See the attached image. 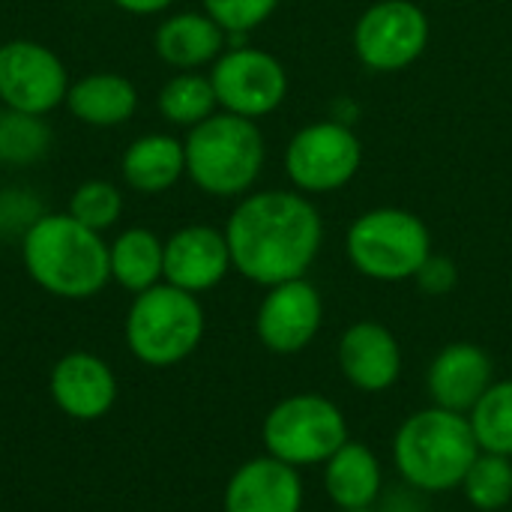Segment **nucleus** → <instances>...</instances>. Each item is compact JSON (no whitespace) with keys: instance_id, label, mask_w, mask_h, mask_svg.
Masks as SVG:
<instances>
[{"instance_id":"obj_1","label":"nucleus","mask_w":512,"mask_h":512,"mask_svg":"<svg viewBox=\"0 0 512 512\" xmlns=\"http://www.w3.org/2000/svg\"><path fill=\"white\" fill-rule=\"evenodd\" d=\"M225 240L231 267L249 282L273 288L306 276L321 252L324 222L306 195L267 189L240 198L225 225Z\"/></svg>"},{"instance_id":"obj_2","label":"nucleus","mask_w":512,"mask_h":512,"mask_svg":"<svg viewBox=\"0 0 512 512\" xmlns=\"http://www.w3.org/2000/svg\"><path fill=\"white\" fill-rule=\"evenodd\" d=\"M21 258L30 279L63 300H84L111 279L108 243L69 213H42L21 234Z\"/></svg>"},{"instance_id":"obj_3","label":"nucleus","mask_w":512,"mask_h":512,"mask_svg":"<svg viewBox=\"0 0 512 512\" xmlns=\"http://www.w3.org/2000/svg\"><path fill=\"white\" fill-rule=\"evenodd\" d=\"M480 456V444L465 414L438 405L411 414L393 441V459L402 480L426 495L453 492Z\"/></svg>"},{"instance_id":"obj_4","label":"nucleus","mask_w":512,"mask_h":512,"mask_svg":"<svg viewBox=\"0 0 512 512\" xmlns=\"http://www.w3.org/2000/svg\"><path fill=\"white\" fill-rule=\"evenodd\" d=\"M186 174L213 198H243L264 168V135L255 120L219 111L189 129Z\"/></svg>"},{"instance_id":"obj_5","label":"nucleus","mask_w":512,"mask_h":512,"mask_svg":"<svg viewBox=\"0 0 512 512\" xmlns=\"http://www.w3.org/2000/svg\"><path fill=\"white\" fill-rule=\"evenodd\" d=\"M204 336V309L198 294L159 282L141 294L126 315V345L147 366H174L186 360Z\"/></svg>"},{"instance_id":"obj_6","label":"nucleus","mask_w":512,"mask_h":512,"mask_svg":"<svg viewBox=\"0 0 512 512\" xmlns=\"http://www.w3.org/2000/svg\"><path fill=\"white\" fill-rule=\"evenodd\" d=\"M345 249L357 273L375 282H405L432 255V234L417 213L378 207L351 222Z\"/></svg>"},{"instance_id":"obj_7","label":"nucleus","mask_w":512,"mask_h":512,"mask_svg":"<svg viewBox=\"0 0 512 512\" xmlns=\"http://www.w3.org/2000/svg\"><path fill=\"white\" fill-rule=\"evenodd\" d=\"M261 438L267 456L291 468L324 465L345 441H351L339 405L318 393H297L273 405L264 417Z\"/></svg>"},{"instance_id":"obj_8","label":"nucleus","mask_w":512,"mask_h":512,"mask_svg":"<svg viewBox=\"0 0 512 512\" xmlns=\"http://www.w3.org/2000/svg\"><path fill=\"white\" fill-rule=\"evenodd\" d=\"M363 165V144L351 126L318 120L303 126L285 147V171L300 192L321 195L348 186Z\"/></svg>"},{"instance_id":"obj_9","label":"nucleus","mask_w":512,"mask_h":512,"mask_svg":"<svg viewBox=\"0 0 512 512\" xmlns=\"http://www.w3.org/2000/svg\"><path fill=\"white\" fill-rule=\"evenodd\" d=\"M429 45V18L414 0H378L354 27V51L372 72L408 69Z\"/></svg>"},{"instance_id":"obj_10","label":"nucleus","mask_w":512,"mask_h":512,"mask_svg":"<svg viewBox=\"0 0 512 512\" xmlns=\"http://www.w3.org/2000/svg\"><path fill=\"white\" fill-rule=\"evenodd\" d=\"M210 81L222 111L249 120L273 114L288 96L285 66L270 51L249 45L222 51L213 63Z\"/></svg>"},{"instance_id":"obj_11","label":"nucleus","mask_w":512,"mask_h":512,"mask_svg":"<svg viewBox=\"0 0 512 512\" xmlns=\"http://www.w3.org/2000/svg\"><path fill=\"white\" fill-rule=\"evenodd\" d=\"M69 72L63 60L42 42L9 39L0 45V105L48 114L66 102Z\"/></svg>"},{"instance_id":"obj_12","label":"nucleus","mask_w":512,"mask_h":512,"mask_svg":"<svg viewBox=\"0 0 512 512\" xmlns=\"http://www.w3.org/2000/svg\"><path fill=\"white\" fill-rule=\"evenodd\" d=\"M324 303L312 282L291 279L267 291L258 306L255 330L267 351L273 354H300L321 330Z\"/></svg>"},{"instance_id":"obj_13","label":"nucleus","mask_w":512,"mask_h":512,"mask_svg":"<svg viewBox=\"0 0 512 512\" xmlns=\"http://www.w3.org/2000/svg\"><path fill=\"white\" fill-rule=\"evenodd\" d=\"M231 270L225 231L210 225H186L165 240V282L189 294L216 288Z\"/></svg>"},{"instance_id":"obj_14","label":"nucleus","mask_w":512,"mask_h":512,"mask_svg":"<svg viewBox=\"0 0 512 512\" xmlns=\"http://www.w3.org/2000/svg\"><path fill=\"white\" fill-rule=\"evenodd\" d=\"M492 384H495L492 357L474 342H453L441 348V354L432 360L426 375L432 405L465 417Z\"/></svg>"},{"instance_id":"obj_15","label":"nucleus","mask_w":512,"mask_h":512,"mask_svg":"<svg viewBox=\"0 0 512 512\" xmlns=\"http://www.w3.org/2000/svg\"><path fill=\"white\" fill-rule=\"evenodd\" d=\"M339 369L363 393H384L402 375L399 339L378 321H357L339 339Z\"/></svg>"},{"instance_id":"obj_16","label":"nucleus","mask_w":512,"mask_h":512,"mask_svg":"<svg viewBox=\"0 0 512 512\" xmlns=\"http://www.w3.org/2000/svg\"><path fill=\"white\" fill-rule=\"evenodd\" d=\"M303 480L297 468L261 456L234 471L225 489V512H300Z\"/></svg>"},{"instance_id":"obj_17","label":"nucleus","mask_w":512,"mask_h":512,"mask_svg":"<svg viewBox=\"0 0 512 512\" xmlns=\"http://www.w3.org/2000/svg\"><path fill=\"white\" fill-rule=\"evenodd\" d=\"M51 396L63 414L75 420H99L117 399V381L105 360L75 351L54 366Z\"/></svg>"},{"instance_id":"obj_18","label":"nucleus","mask_w":512,"mask_h":512,"mask_svg":"<svg viewBox=\"0 0 512 512\" xmlns=\"http://www.w3.org/2000/svg\"><path fill=\"white\" fill-rule=\"evenodd\" d=\"M228 33L207 12H177L165 18L153 33V48L159 60L180 72L216 63L225 51Z\"/></svg>"},{"instance_id":"obj_19","label":"nucleus","mask_w":512,"mask_h":512,"mask_svg":"<svg viewBox=\"0 0 512 512\" xmlns=\"http://www.w3.org/2000/svg\"><path fill=\"white\" fill-rule=\"evenodd\" d=\"M384 486L378 456L357 441H345L324 462V489L342 512L369 510Z\"/></svg>"},{"instance_id":"obj_20","label":"nucleus","mask_w":512,"mask_h":512,"mask_svg":"<svg viewBox=\"0 0 512 512\" xmlns=\"http://www.w3.org/2000/svg\"><path fill=\"white\" fill-rule=\"evenodd\" d=\"M66 105L78 123L111 129L132 120L138 108V90L117 72H93L69 84Z\"/></svg>"},{"instance_id":"obj_21","label":"nucleus","mask_w":512,"mask_h":512,"mask_svg":"<svg viewBox=\"0 0 512 512\" xmlns=\"http://www.w3.org/2000/svg\"><path fill=\"white\" fill-rule=\"evenodd\" d=\"M120 174L126 186L141 195L168 192L186 174L183 141L165 132H150L135 138L120 159Z\"/></svg>"},{"instance_id":"obj_22","label":"nucleus","mask_w":512,"mask_h":512,"mask_svg":"<svg viewBox=\"0 0 512 512\" xmlns=\"http://www.w3.org/2000/svg\"><path fill=\"white\" fill-rule=\"evenodd\" d=\"M111 279L141 294L165 279V243L150 228H129L108 246Z\"/></svg>"},{"instance_id":"obj_23","label":"nucleus","mask_w":512,"mask_h":512,"mask_svg":"<svg viewBox=\"0 0 512 512\" xmlns=\"http://www.w3.org/2000/svg\"><path fill=\"white\" fill-rule=\"evenodd\" d=\"M159 114L174 123V126H198L201 120L213 117L219 108L216 90L210 75L201 72H177L174 78H168L159 90Z\"/></svg>"},{"instance_id":"obj_24","label":"nucleus","mask_w":512,"mask_h":512,"mask_svg":"<svg viewBox=\"0 0 512 512\" xmlns=\"http://www.w3.org/2000/svg\"><path fill=\"white\" fill-rule=\"evenodd\" d=\"M51 147V126L42 114L0 108V165H33Z\"/></svg>"},{"instance_id":"obj_25","label":"nucleus","mask_w":512,"mask_h":512,"mask_svg":"<svg viewBox=\"0 0 512 512\" xmlns=\"http://www.w3.org/2000/svg\"><path fill=\"white\" fill-rule=\"evenodd\" d=\"M468 423L483 453L512 459V381H495L471 408Z\"/></svg>"},{"instance_id":"obj_26","label":"nucleus","mask_w":512,"mask_h":512,"mask_svg":"<svg viewBox=\"0 0 512 512\" xmlns=\"http://www.w3.org/2000/svg\"><path fill=\"white\" fill-rule=\"evenodd\" d=\"M465 501L480 512L504 510L512 501V459L498 453H483L474 459L462 480Z\"/></svg>"},{"instance_id":"obj_27","label":"nucleus","mask_w":512,"mask_h":512,"mask_svg":"<svg viewBox=\"0 0 512 512\" xmlns=\"http://www.w3.org/2000/svg\"><path fill=\"white\" fill-rule=\"evenodd\" d=\"M72 219H78L81 225L93 228V231H105L111 228L120 213H123V195L114 183L108 180H84L72 198H69V210H66Z\"/></svg>"},{"instance_id":"obj_28","label":"nucleus","mask_w":512,"mask_h":512,"mask_svg":"<svg viewBox=\"0 0 512 512\" xmlns=\"http://www.w3.org/2000/svg\"><path fill=\"white\" fill-rule=\"evenodd\" d=\"M276 6L279 0H204V12L234 39L261 27Z\"/></svg>"},{"instance_id":"obj_29","label":"nucleus","mask_w":512,"mask_h":512,"mask_svg":"<svg viewBox=\"0 0 512 512\" xmlns=\"http://www.w3.org/2000/svg\"><path fill=\"white\" fill-rule=\"evenodd\" d=\"M414 282L420 285L423 294H429V297H444V294H450V291L459 285V267H456L453 258L435 255V252H432V255L426 258V264L417 270Z\"/></svg>"},{"instance_id":"obj_30","label":"nucleus","mask_w":512,"mask_h":512,"mask_svg":"<svg viewBox=\"0 0 512 512\" xmlns=\"http://www.w3.org/2000/svg\"><path fill=\"white\" fill-rule=\"evenodd\" d=\"M114 6H120L123 12H132V15H159L165 12L174 0H111Z\"/></svg>"}]
</instances>
